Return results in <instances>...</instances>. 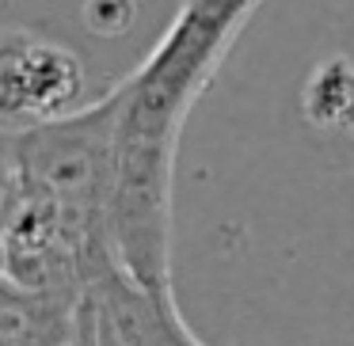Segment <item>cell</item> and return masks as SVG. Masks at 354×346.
I'll use <instances>...</instances> for the list:
<instances>
[{"label": "cell", "mask_w": 354, "mask_h": 346, "mask_svg": "<svg viewBox=\"0 0 354 346\" xmlns=\"http://www.w3.org/2000/svg\"><path fill=\"white\" fill-rule=\"evenodd\" d=\"M4 202H8V183H0V232H4Z\"/></svg>", "instance_id": "5"}, {"label": "cell", "mask_w": 354, "mask_h": 346, "mask_svg": "<svg viewBox=\"0 0 354 346\" xmlns=\"http://www.w3.org/2000/svg\"><path fill=\"white\" fill-rule=\"evenodd\" d=\"M84 92V65L69 46L27 27L0 31V133H19L73 115Z\"/></svg>", "instance_id": "3"}, {"label": "cell", "mask_w": 354, "mask_h": 346, "mask_svg": "<svg viewBox=\"0 0 354 346\" xmlns=\"http://www.w3.org/2000/svg\"><path fill=\"white\" fill-rule=\"evenodd\" d=\"M263 0H187L145 61L118 84L107 240L118 270L153 297L171 289V175L194 103Z\"/></svg>", "instance_id": "1"}, {"label": "cell", "mask_w": 354, "mask_h": 346, "mask_svg": "<svg viewBox=\"0 0 354 346\" xmlns=\"http://www.w3.org/2000/svg\"><path fill=\"white\" fill-rule=\"evenodd\" d=\"M118 115L122 92L115 84L88 107L12 137L8 191L54 206L84 236L111 247L107 209L115 186Z\"/></svg>", "instance_id": "2"}, {"label": "cell", "mask_w": 354, "mask_h": 346, "mask_svg": "<svg viewBox=\"0 0 354 346\" xmlns=\"http://www.w3.org/2000/svg\"><path fill=\"white\" fill-rule=\"evenodd\" d=\"M84 297L31 293L0 274V346H73Z\"/></svg>", "instance_id": "4"}]
</instances>
